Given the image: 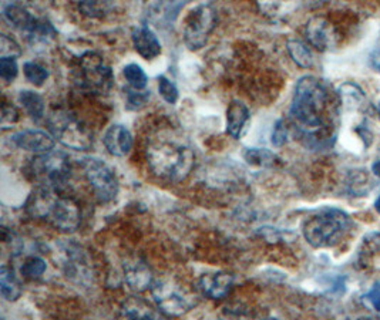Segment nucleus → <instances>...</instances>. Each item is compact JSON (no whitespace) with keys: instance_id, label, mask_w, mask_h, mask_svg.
<instances>
[{"instance_id":"nucleus-1","label":"nucleus","mask_w":380,"mask_h":320,"mask_svg":"<svg viewBox=\"0 0 380 320\" xmlns=\"http://www.w3.org/2000/svg\"><path fill=\"white\" fill-rule=\"evenodd\" d=\"M147 161L159 178L181 183L194 168L195 154L184 137L174 132H160L147 145Z\"/></svg>"},{"instance_id":"nucleus-2","label":"nucleus","mask_w":380,"mask_h":320,"mask_svg":"<svg viewBox=\"0 0 380 320\" xmlns=\"http://www.w3.org/2000/svg\"><path fill=\"white\" fill-rule=\"evenodd\" d=\"M326 103L328 91L323 81L315 76H304L295 86L289 115L301 131L313 134L323 124Z\"/></svg>"},{"instance_id":"nucleus-3","label":"nucleus","mask_w":380,"mask_h":320,"mask_svg":"<svg viewBox=\"0 0 380 320\" xmlns=\"http://www.w3.org/2000/svg\"><path fill=\"white\" fill-rule=\"evenodd\" d=\"M26 210L33 218L46 221L64 234L76 232L80 227L81 212L79 204L54 190L38 188L29 197Z\"/></svg>"},{"instance_id":"nucleus-4","label":"nucleus","mask_w":380,"mask_h":320,"mask_svg":"<svg viewBox=\"0 0 380 320\" xmlns=\"http://www.w3.org/2000/svg\"><path fill=\"white\" fill-rule=\"evenodd\" d=\"M350 227L352 219L345 211L323 208L304 222L302 234L311 246L330 248L345 238Z\"/></svg>"},{"instance_id":"nucleus-5","label":"nucleus","mask_w":380,"mask_h":320,"mask_svg":"<svg viewBox=\"0 0 380 320\" xmlns=\"http://www.w3.org/2000/svg\"><path fill=\"white\" fill-rule=\"evenodd\" d=\"M151 295L157 309L168 317L187 314L198 302L197 296L187 286L171 276L156 279L151 286Z\"/></svg>"},{"instance_id":"nucleus-6","label":"nucleus","mask_w":380,"mask_h":320,"mask_svg":"<svg viewBox=\"0 0 380 320\" xmlns=\"http://www.w3.org/2000/svg\"><path fill=\"white\" fill-rule=\"evenodd\" d=\"M30 174L39 184V188L59 191L70 178V159L60 151L39 154L32 159Z\"/></svg>"},{"instance_id":"nucleus-7","label":"nucleus","mask_w":380,"mask_h":320,"mask_svg":"<svg viewBox=\"0 0 380 320\" xmlns=\"http://www.w3.org/2000/svg\"><path fill=\"white\" fill-rule=\"evenodd\" d=\"M47 124L53 138L70 149L86 151L93 145L91 130L73 113L64 110L54 111L49 117Z\"/></svg>"},{"instance_id":"nucleus-8","label":"nucleus","mask_w":380,"mask_h":320,"mask_svg":"<svg viewBox=\"0 0 380 320\" xmlns=\"http://www.w3.org/2000/svg\"><path fill=\"white\" fill-rule=\"evenodd\" d=\"M80 86L93 94H107L114 86V74L97 52H86L79 62Z\"/></svg>"},{"instance_id":"nucleus-9","label":"nucleus","mask_w":380,"mask_h":320,"mask_svg":"<svg viewBox=\"0 0 380 320\" xmlns=\"http://www.w3.org/2000/svg\"><path fill=\"white\" fill-rule=\"evenodd\" d=\"M217 11L211 5H198L184 21V42L190 50H200L217 26Z\"/></svg>"},{"instance_id":"nucleus-10","label":"nucleus","mask_w":380,"mask_h":320,"mask_svg":"<svg viewBox=\"0 0 380 320\" xmlns=\"http://www.w3.org/2000/svg\"><path fill=\"white\" fill-rule=\"evenodd\" d=\"M84 176L100 202H111L118 195L120 183L113 168L100 158L87 156L81 163Z\"/></svg>"},{"instance_id":"nucleus-11","label":"nucleus","mask_w":380,"mask_h":320,"mask_svg":"<svg viewBox=\"0 0 380 320\" xmlns=\"http://www.w3.org/2000/svg\"><path fill=\"white\" fill-rule=\"evenodd\" d=\"M60 249V266L66 276L77 283H87L91 278L87 255L74 244H63Z\"/></svg>"},{"instance_id":"nucleus-12","label":"nucleus","mask_w":380,"mask_h":320,"mask_svg":"<svg viewBox=\"0 0 380 320\" xmlns=\"http://www.w3.org/2000/svg\"><path fill=\"white\" fill-rule=\"evenodd\" d=\"M122 276L125 285L136 293L151 289L156 280L149 263L140 258H133L122 263Z\"/></svg>"},{"instance_id":"nucleus-13","label":"nucleus","mask_w":380,"mask_h":320,"mask_svg":"<svg viewBox=\"0 0 380 320\" xmlns=\"http://www.w3.org/2000/svg\"><path fill=\"white\" fill-rule=\"evenodd\" d=\"M306 39L319 52L332 50L338 43V33L333 25L325 18H312L306 25Z\"/></svg>"},{"instance_id":"nucleus-14","label":"nucleus","mask_w":380,"mask_h":320,"mask_svg":"<svg viewBox=\"0 0 380 320\" xmlns=\"http://www.w3.org/2000/svg\"><path fill=\"white\" fill-rule=\"evenodd\" d=\"M11 142L21 149L35 152L38 155L53 151L56 144L52 134L40 130H23L15 132L11 137Z\"/></svg>"},{"instance_id":"nucleus-15","label":"nucleus","mask_w":380,"mask_h":320,"mask_svg":"<svg viewBox=\"0 0 380 320\" xmlns=\"http://www.w3.org/2000/svg\"><path fill=\"white\" fill-rule=\"evenodd\" d=\"M104 147L114 156H127L133 149V134L122 124H113L104 134Z\"/></svg>"},{"instance_id":"nucleus-16","label":"nucleus","mask_w":380,"mask_h":320,"mask_svg":"<svg viewBox=\"0 0 380 320\" xmlns=\"http://www.w3.org/2000/svg\"><path fill=\"white\" fill-rule=\"evenodd\" d=\"M117 320H167L160 310L140 297L127 299L118 312Z\"/></svg>"},{"instance_id":"nucleus-17","label":"nucleus","mask_w":380,"mask_h":320,"mask_svg":"<svg viewBox=\"0 0 380 320\" xmlns=\"http://www.w3.org/2000/svg\"><path fill=\"white\" fill-rule=\"evenodd\" d=\"M132 40L136 52L146 60H153L161 55V43L149 26H137L132 32Z\"/></svg>"},{"instance_id":"nucleus-18","label":"nucleus","mask_w":380,"mask_h":320,"mask_svg":"<svg viewBox=\"0 0 380 320\" xmlns=\"http://www.w3.org/2000/svg\"><path fill=\"white\" fill-rule=\"evenodd\" d=\"M234 285V276L226 272H214L205 273L200 279L201 292L209 299H222L225 297Z\"/></svg>"},{"instance_id":"nucleus-19","label":"nucleus","mask_w":380,"mask_h":320,"mask_svg":"<svg viewBox=\"0 0 380 320\" xmlns=\"http://www.w3.org/2000/svg\"><path fill=\"white\" fill-rule=\"evenodd\" d=\"M2 15L4 19L16 30L22 32L23 35H28L36 25L39 18H35L28 9L15 5V4H6L2 6Z\"/></svg>"},{"instance_id":"nucleus-20","label":"nucleus","mask_w":380,"mask_h":320,"mask_svg":"<svg viewBox=\"0 0 380 320\" xmlns=\"http://www.w3.org/2000/svg\"><path fill=\"white\" fill-rule=\"evenodd\" d=\"M249 120V110L248 107L239 101L234 100L231 101L228 110H226V132L238 139Z\"/></svg>"},{"instance_id":"nucleus-21","label":"nucleus","mask_w":380,"mask_h":320,"mask_svg":"<svg viewBox=\"0 0 380 320\" xmlns=\"http://www.w3.org/2000/svg\"><path fill=\"white\" fill-rule=\"evenodd\" d=\"M57 36L53 25L45 19H38L35 28L26 35V39L32 47H45L50 45Z\"/></svg>"},{"instance_id":"nucleus-22","label":"nucleus","mask_w":380,"mask_h":320,"mask_svg":"<svg viewBox=\"0 0 380 320\" xmlns=\"http://www.w3.org/2000/svg\"><path fill=\"white\" fill-rule=\"evenodd\" d=\"M19 103L23 105V108L33 121L39 122L45 118L46 103L39 93L32 90H22L19 93Z\"/></svg>"},{"instance_id":"nucleus-23","label":"nucleus","mask_w":380,"mask_h":320,"mask_svg":"<svg viewBox=\"0 0 380 320\" xmlns=\"http://www.w3.org/2000/svg\"><path fill=\"white\" fill-rule=\"evenodd\" d=\"M0 290H2V296L9 302H15L22 296V286L13 269L6 265L0 269Z\"/></svg>"},{"instance_id":"nucleus-24","label":"nucleus","mask_w":380,"mask_h":320,"mask_svg":"<svg viewBox=\"0 0 380 320\" xmlns=\"http://www.w3.org/2000/svg\"><path fill=\"white\" fill-rule=\"evenodd\" d=\"M243 159L252 167H272L278 161L277 154L267 148H245Z\"/></svg>"},{"instance_id":"nucleus-25","label":"nucleus","mask_w":380,"mask_h":320,"mask_svg":"<svg viewBox=\"0 0 380 320\" xmlns=\"http://www.w3.org/2000/svg\"><path fill=\"white\" fill-rule=\"evenodd\" d=\"M288 47V53L291 56V59L304 69H311L313 66V55L311 52V49L301 40L292 39L288 42L287 45Z\"/></svg>"},{"instance_id":"nucleus-26","label":"nucleus","mask_w":380,"mask_h":320,"mask_svg":"<svg viewBox=\"0 0 380 320\" xmlns=\"http://www.w3.org/2000/svg\"><path fill=\"white\" fill-rule=\"evenodd\" d=\"M47 269V263L43 258L38 256V255H30V256H26L21 265V275L25 278V279H30V280H35V279H39L45 275Z\"/></svg>"},{"instance_id":"nucleus-27","label":"nucleus","mask_w":380,"mask_h":320,"mask_svg":"<svg viewBox=\"0 0 380 320\" xmlns=\"http://www.w3.org/2000/svg\"><path fill=\"white\" fill-rule=\"evenodd\" d=\"M122 74L133 90H144L147 87L149 77L143 70V67L139 66L137 63L127 64L122 70Z\"/></svg>"},{"instance_id":"nucleus-28","label":"nucleus","mask_w":380,"mask_h":320,"mask_svg":"<svg viewBox=\"0 0 380 320\" xmlns=\"http://www.w3.org/2000/svg\"><path fill=\"white\" fill-rule=\"evenodd\" d=\"M380 252V232L367 234L359 248V261L366 263L372 256Z\"/></svg>"},{"instance_id":"nucleus-29","label":"nucleus","mask_w":380,"mask_h":320,"mask_svg":"<svg viewBox=\"0 0 380 320\" xmlns=\"http://www.w3.org/2000/svg\"><path fill=\"white\" fill-rule=\"evenodd\" d=\"M23 73L28 81H30L35 86H43L45 81L49 79L47 69L36 62H26L23 64Z\"/></svg>"},{"instance_id":"nucleus-30","label":"nucleus","mask_w":380,"mask_h":320,"mask_svg":"<svg viewBox=\"0 0 380 320\" xmlns=\"http://www.w3.org/2000/svg\"><path fill=\"white\" fill-rule=\"evenodd\" d=\"M369 177L366 176L364 171L362 170H356V171H352L349 174V190L355 194V195H363L369 191L370 188V184H369Z\"/></svg>"},{"instance_id":"nucleus-31","label":"nucleus","mask_w":380,"mask_h":320,"mask_svg":"<svg viewBox=\"0 0 380 320\" xmlns=\"http://www.w3.org/2000/svg\"><path fill=\"white\" fill-rule=\"evenodd\" d=\"M159 93L168 104H175L180 97L177 86L166 76H159Z\"/></svg>"},{"instance_id":"nucleus-32","label":"nucleus","mask_w":380,"mask_h":320,"mask_svg":"<svg viewBox=\"0 0 380 320\" xmlns=\"http://www.w3.org/2000/svg\"><path fill=\"white\" fill-rule=\"evenodd\" d=\"M19 74V66L16 59L0 57V77L6 83H13Z\"/></svg>"},{"instance_id":"nucleus-33","label":"nucleus","mask_w":380,"mask_h":320,"mask_svg":"<svg viewBox=\"0 0 380 320\" xmlns=\"http://www.w3.org/2000/svg\"><path fill=\"white\" fill-rule=\"evenodd\" d=\"M150 100V91L146 90H129L127 91V108L129 110H140Z\"/></svg>"},{"instance_id":"nucleus-34","label":"nucleus","mask_w":380,"mask_h":320,"mask_svg":"<svg viewBox=\"0 0 380 320\" xmlns=\"http://www.w3.org/2000/svg\"><path fill=\"white\" fill-rule=\"evenodd\" d=\"M79 8L86 16L101 18L110 11L111 5L107 2H81L79 4Z\"/></svg>"},{"instance_id":"nucleus-35","label":"nucleus","mask_w":380,"mask_h":320,"mask_svg":"<svg viewBox=\"0 0 380 320\" xmlns=\"http://www.w3.org/2000/svg\"><path fill=\"white\" fill-rule=\"evenodd\" d=\"M21 55H22L21 46L12 38L2 35V38H0V57L18 59Z\"/></svg>"},{"instance_id":"nucleus-36","label":"nucleus","mask_w":380,"mask_h":320,"mask_svg":"<svg viewBox=\"0 0 380 320\" xmlns=\"http://www.w3.org/2000/svg\"><path fill=\"white\" fill-rule=\"evenodd\" d=\"M287 141H288V127L285 121L281 118L274 125V130L271 134V142L275 147H282L287 144Z\"/></svg>"},{"instance_id":"nucleus-37","label":"nucleus","mask_w":380,"mask_h":320,"mask_svg":"<svg viewBox=\"0 0 380 320\" xmlns=\"http://www.w3.org/2000/svg\"><path fill=\"white\" fill-rule=\"evenodd\" d=\"M19 120V111L15 105L4 103L2 104V118H0V124L2 128H8L9 125H13Z\"/></svg>"},{"instance_id":"nucleus-38","label":"nucleus","mask_w":380,"mask_h":320,"mask_svg":"<svg viewBox=\"0 0 380 320\" xmlns=\"http://www.w3.org/2000/svg\"><path fill=\"white\" fill-rule=\"evenodd\" d=\"M367 300L370 302V304L380 312V283H376L370 290L369 293L366 295Z\"/></svg>"},{"instance_id":"nucleus-39","label":"nucleus","mask_w":380,"mask_h":320,"mask_svg":"<svg viewBox=\"0 0 380 320\" xmlns=\"http://www.w3.org/2000/svg\"><path fill=\"white\" fill-rule=\"evenodd\" d=\"M369 62H370V66H372L376 72H380V39H379L376 47L373 49V52L370 53Z\"/></svg>"},{"instance_id":"nucleus-40","label":"nucleus","mask_w":380,"mask_h":320,"mask_svg":"<svg viewBox=\"0 0 380 320\" xmlns=\"http://www.w3.org/2000/svg\"><path fill=\"white\" fill-rule=\"evenodd\" d=\"M372 173H373L376 177L380 178V161L373 163V166H372Z\"/></svg>"},{"instance_id":"nucleus-41","label":"nucleus","mask_w":380,"mask_h":320,"mask_svg":"<svg viewBox=\"0 0 380 320\" xmlns=\"http://www.w3.org/2000/svg\"><path fill=\"white\" fill-rule=\"evenodd\" d=\"M374 208H376V211L380 214V194H379V197H377V200H376V202H374Z\"/></svg>"},{"instance_id":"nucleus-42","label":"nucleus","mask_w":380,"mask_h":320,"mask_svg":"<svg viewBox=\"0 0 380 320\" xmlns=\"http://www.w3.org/2000/svg\"><path fill=\"white\" fill-rule=\"evenodd\" d=\"M261 320H280L277 317H265V319H261Z\"/></svg>"},{"instance_id":"nucleus-43","label":"nucleus","mask_w":380,"mask_h":320,"mask_svg":"<svg viewBox=\"0 0 380 320\" xmlns=\"http://www.w3.org/2000/svg\"><path fill=\"white\" fill-rule=\"evenodd\" d=\"M357 320H374V319H372V317H362V319H357Z\"/></svg>"},{"instance_id":"nucleus-44","label":"nucleus","mask_w":380,"mask_h":320,"mask_svg":"<svg viewBox=\"0 0 380 320\" xmlns=\"http://www.w3.org/2000/svg\"><path fill=\"white\" fill-rule=\"evenodd\" d=\"M377 113H379V118H380V101L377 103Z\"/></svg>"}]
</instances>
